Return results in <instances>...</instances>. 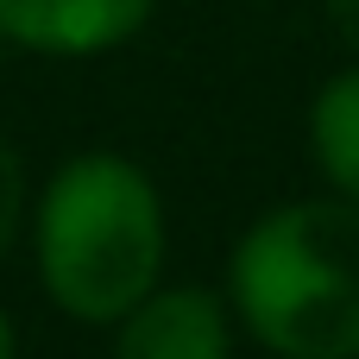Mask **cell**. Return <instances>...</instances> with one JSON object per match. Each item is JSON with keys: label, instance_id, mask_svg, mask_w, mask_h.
<instances>
[{"label": "cell", "instance_id": "9", "mask_svg": "<svg viewBox=\"0 0 359 359\" xmlns=\"http://www.w3.org/2000/svg\"><path fill=\"white\" fill-rule=\"evenodd\" d=\"M0 63H6V38H0Z\"/></svg>", "mask_w": 359, "mask_h": 359}, {"label": "cell", "instance_id": "3", "mask_svg": "<svg viewBox=\"0 0 359 359\" xmlns=\"http://www.w3.org/2000/svg\"><path fill=\"white\" fill-rule=\"evenodd\" d=\"M233 328L227 290L158 284L114 322L107 359H233Z\"/></svg>", "mask_w": 359, "mask_h": 359}, {"label": "cell", "instance_id": "8", "mask_svg": "<svg viewBox=\"0 0 359 359\" xmlns=\"http://www.w3.org/2000/svg\"><path fill=\"white\" fill-rule=\"evenodd\" d=\"M0 359H19V322L6 303H0Z\"/></svg>", "mask_w": 359, "mask_h": 359}, {"label": "cell", "instance_id": "2", "mask_svg": "<svg viewBox=\"0 0 359 359\" xmlns=\"http://www.w3.org/2000/svg\"><path fill=\"white\" fill-rule=\"evenodd\" d=\"M227 309L271 359H359V202L265 208L227 259Z\"/></svg>", "mask_w": 359, "mask_h": 359}, {"label": "cell", "instance_id": "7", "mask_svg": "<svg viewBox=\"0 0 359 359\" xmlns=\"http://www.w3.org/2000/svg\"><path fill=\"white\" fill-rule=\"evenodd\" d=\"M322 13H328V32H334V44H341V50L359 63V0H322Z\"/></svg>", "mask_w": 359, "mask_h": 359}, {"label": "cell", "instance_id": "5", "mask_svg": "<svg viewBox=\"0 0 359 359\" xmlns=\"http://www.w3.org/2000/svg\"><path fill=\"white\" fill-rule=\"evenodd\" d=\"M309 158L334 196L359 202V63L334 69L309 101Z\"/></svg>", "mask_w": 359, "mask_h": 359}, {"label": "cell", "instance_id": "1", "mask_svg": "<svg viewBox=\"0 0 359 359\" xmlns=\"http://www.w3.org/2000/svg\"><path fill=\"white\" fill-rule=\"evenodd\" d=\"M38 290L76 328H114L145 290L164 284L170 215L145 164L126 151H76L32 196Z\"/></svg>", "mask_w": 359, "mask_h": 359}, {"label": "cell", "instance_id": "4", "mask_svg": "<svg viewBox=\"0 0 359 359\" xmlns=\"http://www.w3.org/2000/svg\"><path fill=\"white\" fill-rule=\"evenodd\" d=\"M158 0H0L6 50L38 57H101L145 32Z\"/></svg>", "mask_w": 359, "mask_h": 359}, {"label": "cell", "instance_id": "6", "mask_svg": "<svg viewBox=\"0 0 359 359\" xmlns=\"http://www.w3.org/2000/svg\"><path fill=\"white\" fill-rule=\"evenodd\" d=\"M25 215H32V183H25V158H19V145L0 133V259L13 252V240H19V227H25Z\"/></svg>", "mask_w": 359, "mask_h": 359}]
</instances>
